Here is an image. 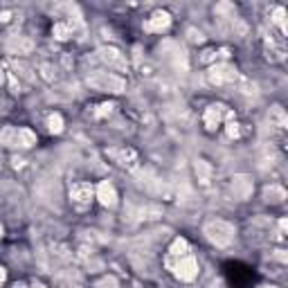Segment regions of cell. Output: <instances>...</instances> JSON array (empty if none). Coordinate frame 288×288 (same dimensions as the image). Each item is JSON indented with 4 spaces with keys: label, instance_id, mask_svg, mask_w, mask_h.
Masks as SVG:
<instances>
[{
    "label": "cell",
    "instance_id": "5",
    "mask_svg": "<svg viewBox=\"0 0 288 288\" xmlns=\"http://www.w3.org/2000/svg\"><path fill=\"white\" fill-rule=\"evenodd\" d=\"M176 275L182 279V282H192L194 277L198 275V263L194 257H182L180 261L176 263Z\"/></svg>",
    "mask_w": 288,
    "mask_h": 288
},
{
    "label": "cell",
    "instance_id": "8",
    "mask_svg": "<svg viewBox=\"0 0 288 288\" xmlns=\"http://www.w3.org/2000/svg\"><path fill=\"white\" fill-rule=\"evenodd\" d=\"M232 192H234V196L241 198V201L250 198V194H252V180L248 176H236L234 180H232Z\"/></svg>",
    "mask_w": 288,
    "mask_h": 288
},
{
    "label": "cell",
    "instance_id": "14",
    "mask_svg": "<svg viewBox=\"0 0 288 288\" xmlns=\"http://www.w3.org/2000/svg\"><path fill=\"white\" fill-rule=\"evenodd\" d=\"M34 144H36V135H34L29 128H18V140H16L18 149H29Z\"/></svg>",
    "mask_w": 288,
    "mask_h": 288
},
{
    "label": "cell",
    "instance_id": "25",
    "mask_svg": "<svg viewBox=\"0 0 288 288\" xmlns=\"http://www.w3.org/2000/svg\"><path fill=\"white\" fill-rule=\"evenodd\" d=\"M2 279H5V268L0 266V282H2Z\"/></svg>",
    "mask_w": 288,
    "mask_h": 288
},
{
    "label": "cell",
    "instance_id": "10",
    "mask_svg": "<svg viewBox=\"0 0 288 288\" xmlns=\"http://www.w3.org/2000/svg\"><path fill=\"white\" fill-rule=\"evenodd\" d=\"M7 50H9L11 54H29L34 50V43L25 36H18V38H11V41L7 43Z\"/></svg>",
    "mask_w": 288,
    "mask_h": 288
},
{
    "label": "cell",
    "instance_id": "26",
    "mask_svg": "<svg viewBox=\"0 0 288 288\" xmlns=\"http://www.w3.org/2000/svg\"><path fill=\"white\" fill-rule=\"evenodd\" d=\"M263 288H275V286H263Z\"/></svg>",
    "mask_w": 288,
    "mask_h": 288
},
{
    "label": "cell",
    "instance_id": "22",
    "mask_svg": "<svg viewBox=\"0 0 288 288\" xmlns=\"http://www.w3.org/2000/svg\"><path fill=\"white\" fill-rule=\"evenodd\" d=\"M187 34H189V41H194V43L203 41V34L198 32V29H187Z\"/></svg>",
    "mask_w": 288,
    "mask_h": 288
},
{
    "label": "cell",
    "instance_id": "23",
    "mask_svg": "<svg viewBox=\"0 0 288 288\" xmlns=\"http://www.w3.org/2000/svg\"><path fill=\"white\" fill-rule=\"evenodd\" d=\"M97 288H117V282H115L113 277H106L104 282H99V286Z\"/></svg>",
    "mask_w": 288,
    "mask_h": 288
},
{
    "label": "cell",
    "instance_id": "19",
    "mask_svg": "<svg viewBox=\"0 0 288 288\" xmlns=\"http://www.w3.org/2000/svg\"><path fill=\"white\" fill-rule=\"evenodd\" d=\"M187 250H189V246H187L185 239H176L173 246H171V255H176V257H185Z\"/></svg>",
    "mask_w": 288,
    "mask_h": 288
},
{
    "label": "cell",
    "instance_id": "17",
    "mask_svg": "<svg viewBox=\"0 0 288 288\" xmlns=\"http://www.w3.org/2000/svg\"><path fill=\"white\" fill-rule=\"evenodd\" d=\"M268 117H270V126H277V128L286 126V115H284V111L279 106H272Z\"/></svg>",
    "mask_w": 288,
    "mask_h": 288
},
{
    "label": "cell",
    "instance_id": "1",
    "mask_svg": "<svg viewBox=\"0 0 288 288\" xmlns=\"http://www.w3.org/2000/svg\"><path fill=\"white\" fill-rule=\"evenodd\" d=\"M203 232H205V236L212 241L214 246H219V248L230 246V243H232V239H234V234H236L234 225H230L228 221H221V219L209 221V223L203 228Z\"/></svg>",
    "mask_w": 288,
    "mask_h": 288
},
{
    "label": "cell",
    "instance_id": "20",
    "mask_svg": "<svg viewBox=\"0 0 288 288\" xmlns=\"http://www.w3.org/2000/svg\"><path fill=\"white\" fill-rule=\"evenodd\" d=\"M48 124H50V131H52V133H59L61 128H63V119H61V115H52V117L48 119Z\"/></svg>",
    "mask_w": 288,
    "mask_h": 288
},
{
    "label": "cell",
    "instance_id": "7",
    "mask_svg": "<svg viewBox=\"0 0 288 288\" xmlns=\"http://www.w3.org/2000/svg\"><path fill=\"white\" fill-rule=\"evenodd\" d=\"M99 57H102L104 63H108L111 68H126V59L124 54L115 48H102L99 50Z\"/></svg>",
    "mask_w": 288,
    "mask_h": 288
},
{
    "label": "cell",
    "instance_id": "16",
    "mask_svg": "<svg viewBox=\"0 0 288 288\" xmlns=\"http://www.w3.org/2000/svg\"><path fill=\"white\" fill-rule=\"evenodd\" d=\"M108 155L115 158V162H119V165H126V160H135V153L131 149H111Z\"/></svg>",
    "mask_w": 288,
    "mask_h": 288
},
{
    "label": "cell",
    "instance_id": "4",
    "mask_svg": "<svg viewBox=\"0 0 288 288\" xmlns=\"http://www.w3.org/2000/svg\"><path fill=\"white\" fill-rule=\"evenodd\" d=\"M34 194L38 196V201H43V203H48L54 207V201L59 198V187L54 185V180L45 178V180H41L36 187H34Z\"/></svg>",
    "mask_w": 288,
    "mask_h": 288
},
{
    "label": "cell",
    "instance_id": "6",
    "mask_svg": "<svg viewBox=\"0 0 288 288\" xmlns=\"http://www.w3.org/2000/svg\"><path fill=\"white\" fill-rule=\"evenodd\" d=\"M72 201H75L79 207H86V205L92 201V187L88 182H77L72 185Z\"/></svg>",
    "mask_w": 288,
    "mask_h": 288
},
{
    "label": "cell",
    "instance_id": "9",
    "mask_svg": "<svg viewBox=\"0 0 288 288\" xmlns=\"http://www.w3.org/2000/svg\"><path fill=\"white\" fill-rule=\"evenodd\" d=\"M97 198H99L102 205L113 207V205L117 203V192H115V187H113L111 182H102V185L97 187Z\"/></svg>",
    "mask_w": 288,
    "mask_h": 288
},
{
    "label": "cell",
    "instance_id": "2",
    "mask_svg": "<svg viewBox=\"0 0 288 288\" xmlns=\"http://www.w3.org/2000/svg\"><path fill=\"white\" fill-rule=\"evenodd\" d=\"M88 86L97 88V90H108V92H124L126 90V81L117 75L111 72H95L88 77Z\"/></svg>",
    "mask_w": 288,
    "mask_h": 288
},
{
    "label": "cell",
    "instance_id": "13",
    "mask_svg": "<svg viewBox=\"0 0 288 288\" xmlns=\"http://www.w3.org/2000/svg\"><path fill=\"white\" fill-rule=\"evenodd\" d=\"M221 117H223V106H209L207 111H205V124H207V128L219 126Z\"/></svg>",
    "mask_w": 288,
    "mask_h": 288
},
{
    "label": "cell",
    "instance_id": "18",
    "mask_svg": "<svg viewBox=\"0 0 288 288\" xmlns=\"http://www.w3.org/2000/svg\"><path fill=\"white\" fill-rule=\"evenodd\" d=\"M209 173H212V167H209L205 160H198L196 162V176H198V180L207 182L209 180Z\"/></svg>",
    "mask_w": 288,
    "mask_h": 288
},
{
    "label": "cell",
    "instance_id": "27",
    "mask_svg": "<svg viewBox=\"0 0 288 288\" xmlns=\"http://www.w3.org/2000/svg\"><path fill=\"white\" fill-rule=\"evenodd\" d=\"M0 236H2V228H0Z\"/></svg>",
    "mask_w": 288,
    "mask_h": 288
},
{
    "label": "cell",
    "instance_id": "15",
    "mask_svg": "<svg viewBox=\"0 0 288 288\" xmlns=\"http://www.w3.org/2000/svg\"><path fill=\"white\" fill-rule=\"evenodd\" d=\"M284 198H286V192H284V187L270 185V187L266 189V201H268V203H282Z\"/></svg>",
    "mask_w": 288,
    "mask_h": 288
},
{
    "label": "cell",
    "instance_id": "12",
    "mask_svg": "<svg viewBox=\"0 0 288 288\" xmlns=\"http://www.w3.org/2000/svg\"><path fill=\"white\" fill-rule=\"evenodd\" d=\"M16 140H18V128H14V126L0 128V144H2V146L16 149Z\"/></svg>",
    "mask_w": 288,
    "mask_h": 288
},
{
    "label": "cell",
    "instance_id": "11",
    "mask_svg": "<svg viewBox=\"0 0 288 288\" xmlns=\"http://www.w3.org/2000/svg\"><path fill=\"white\" fill-rule=\"evenodd\" d=\"M169 14H165V11H155L153 16H151V21L146 23V29L149 32H162V29H167L169 27Z\"/></svg>",
    "mask_w": 288,
    "mask_h": 288
},
{
    "label": "cell",
    "instance_id": "24",
    "mask_svg": "<svg viewBox=\"0 0 288 288\" xmlns=\"http://www.w3.org/2000/svg\"><path fill=\"white\" fill-rule=\"evenodd\" d=\"M41 72H43V77H45V79H48V81H52V79H54V75H52V68H50L48 63H43V65H41Z\"/></svg>",
    "mask_w": 288,
    "mask_h": 288
},
{
    "label": "cell",
    "instance_id": "21",
    "mask_svg": "<svg viewBox=\"0 0 288 288\" xmlns=\"http://www.w3.org/2000/svg\"><path fill=\"white\" fill-rule=\"evenodd\" d=\"M54 34H57V38H61V41H63V38H68L70 29L65 25H57V27H54Z\"/></svg>",
    "mask_w": 288,
    "mask_h": 288
},
{
    "label": "cell",
    "instance_id": "3",
    "mask_svg": "<svg viewBox=\"0 0 288 288\" xmlns=\"http://www.w3.org/2000/svg\"><path fill=\"white\" fill-rule=\"evenodd\" d=\"M236 77H239L236 75V68H232V65H228V63H219L209 70V79L216 86L232 84V81H236Z\"/></svg>",
    "mask_w": 288,
    "mask_h": 288
}]
</instances>
